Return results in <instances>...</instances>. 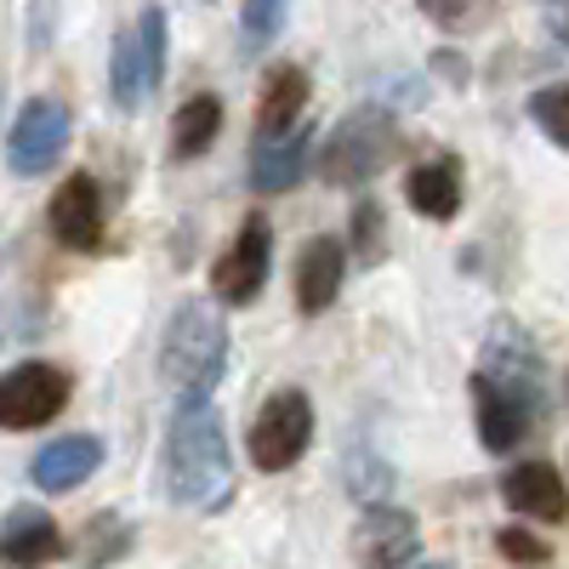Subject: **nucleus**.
Masks as SVG:
<instances>
[{
    "label": "nucleus",
    "instance_id": "f257e3e1",
    "mask_svg": "<svg viewBox=\"0 0 569 569\" xmlns=\"http://www.w3.org/2000/svg\"><path fill=\"white\" fill-rule=\"evenodd\" d=\"M166 485L171 501L194 507V512H217L233 496V461H228V433L206 399H182L171 439H166Z\"/></svg>",
    "mask_w": 569,
    "mask_h": 569
},
{
    "label": "nucleus",
    "instance_id": "f03ea898",
    "mask_svg": "<svg viewBox=\"0 0 569 569\" xmlns=\"http://www.w3.org/2000/svg\"><path fill=\"white\" fill-rule=\"evenodd\" d=\"M228 370V325L211 302H182L166 325V348H160V376L182 399H211V388Z\"/></svg>",
    "mask_w": 569,
    "mask_h": 569
},
{
    "label": "nucleus",
    "instance_id": "7ed1b4c3",
    "mask_svg": "<svg viewBox=\"0 0 569 569\" xmlns=\"http://www.w3.org/2000/svg\"><path fill=\"white\" fill-rule=\"evenodd\" d=\"M399 154V126L388 109H353L337 131L325 137L319 149V177L337 182V188H353V182H370L376 171H388Z\"/></svg>",
    "mask_w": 569,
    "mask_h": 569
},
{
    "label": "nucleus",
    "instance_id": "20e7f679",
    "mask_svg": "<svg viewBox=\"0 0 569 569\" xmlns=\"http://www.w3.org/2000/svg\"><path fill=\"white\" fill-rule=\"evenodd\" d=\"M160 74H166V12L149 7L120 40H114V69H109V86H114V103L126 114H137L142 103L160 91Z\"/></svg>",
    "mask_w": 569,
    "mask_h": 569
},
{
    "label": "nucleus",
    "instance_id": "39448f33",
    "mask_svg": "<svg viewBox=\"0 0 569 569\" xmlns=\"http://www.w3.org/2000/svg\"><path fill=\"white\" fill-rule=\"evenodd\" d=\"M308 439H313V405H308V393L279 388L257 410V421H251V461L262 472H284V467L302 461Z\"/></svg>",
    "mask_w": 569,
    "mask_h": 569
},
{
    "label": "nucleus",
    "instance_id": "423d86ee",
    "mask_svg": "<svg viewBox=\"0 0 569 569\" xmlns=\"http://www.w3.org/2000/svg\"><path fill=\"white\" fill-rule=\"evenodd\" d=\"M69 405V376L58 365H18L0 376V427H46Z\"/></svg>",
    "mask_w": 569,
    "mask_h": 569
},
{
    "label": "nucleus",
    "instance_id": "0eeeda50",
    "mask_svg": "<svg viewBox=\"0 0 569 569\" xmlns=\"http://www.w3.org/2000/svg\"><path fill=\"white\" fill-rule=\"evenodd\" d=\"M69 149V109L58 98H34L23 103V114L12 120V137H7V160L18 177H34L46 166H58V154Z\"/></svg>",
    "mask_w": 569,
    "mask_h": 569
},
{
    "label": "nucleus",
    "instance_id": "6e6552de",
    "mask_svg": "<svg viewBox=\"0 0 569 569\" xmlns=\"http://www.w3.org/2000/svg\"><path fill=\"white\" fill-rule=\"evenodd\" d=\"M421 552V530L416 518L399 507H370L359 518V536H353V558L359 569H410Z\"/></svg>",
    "mask_w": 569,
    "mask_h": 569
},
{
    "label": "nucleus",
    "instance_id": "1a4fd4ad",
    "mask_svg": "<svg viewBox=\"0 0 569 569\" xmlns=\"http://www.w3.org/2000/svg\"><path fill=\"white\" fill-rule=\"evenodd\" d=\"M268 257H273V240H268V222L251 217L240 228V240L222 251V262L211 268V291L222 302H257V291L268 284Z\"/></svg>",
    "mask_w": 569,
    "mask_h": 569
},
{
    "label": "nucleus",
    "instance_id": "9d476101",
    "mask_svg": "<svg viewBox=\"0 0 569 569\" xmlns=\"http://www.w3.org/2000/svg\"><path fill=\"white\" fill-rule=\"evenodd\" d=\"M472 405H479V439L490 450H512L525 445V433L541 416V399H525V393H507L496 388L490 376H472Z\"/></svg>",
    "mask_w": 569,
    "mask_h": 569
},
{
    "label": "nucleus",
    "instance_id": "9b49d317",
    "mask_svg": "<svg viewBox=\"0 0 569 569\" xmlns=\"http://www.w3.org/2000/svg\"><path fill=\"white\" fill-rule=\"evenodd\" d=\"M313 166V131L308 126H291L279 137H257L251 149V188L257 194H284V188H297Z\"/></svg>",
    "mask_w": 569,
    "mask_h": 569
},
{
    "label": "nucleus",
    "instance_id": "f8f14e48",
    "mask_svg": "<svg viewBox=\"0 0 569 569\" xmlns=\"http://www.w3.org/2000/svg\"><path fill=\"white\" fill-rule=\"evenodd\" d=\"M52 233L69 251H98L103 246V194L91 177H69L52 194Z\"/></svg>",
    "mask_w": 569,
    "mask_h": 569
},
{
    "label": "nucleus",
    "instance_id": "ddd939ff",
    "mask_svg": "<svg viewBox=\"0 0 569 569\" xmlns=\"http://www.w3.org/2000/svg\"><path fill=\"white\" fill-rule=\"evenodd\" d=\"M52 558H63L58 518H46L40 507H18L7 525H0V563L7 569H40Z\"/></svg>",
    "mask_w": 569,
    "mask_h": 569
},
{
    "label": "nucleus",
    "instance_id": "4468645a",
    "mask_svg": "<svg viewBox=\"0 0 569 569\" xmlns=\"http://www.w3.org/2000/svg\"><path fill=\"white\" fill-rule=\"evenodd\" d=\"M98 467H103V439L74 433V439H52V445H46L29 472H34L40 490H74V485H86Z\"/></svg>",
    "mask_w": 569,
    "mask_h": 569
},
{
    "label": "nucleus",
    "instance_id": "2eb2a0df",
    "mask_svg": "<svg viewBox=\"0 0 569 569\" xmlns=\"http://www.w3.org/2000/svg\"><path fill=\"white\" fill-rule=\"evenodd\" d=\"M507 501L525 518H541V525H558V518L569 512V490L558 485V472L547 461H518L507 472Z\"/></svg>",
    "mask_w": 569,
    "mask_h": 569
},
{
    "label": "nucleus",
    "instance_id": "dca6fc26",
    "mask_svg": "<svg viewBox=\"0 0 569 569\" xmlns=\"http://www.w3.org/2000/svg\"><path fill=\"white\" fill-rule=\"evenodd\" d=\"M342 291V246L337 240H313L297 262V302L302 313H325Z\"/></svg>",
    "mask_w": 569,
    "mask_h": 569
},
{
    "label": "nucleus",
    "instance_id": "f3484780",
    "mask_svg": "<svg viewBox=\"0 0 569 569\" xmlns=\"http://www.w3.org/2000/svg\"><path fill=\"white\" fill-rule=\"evenodd\" d=\"M308 103V74L297 63H279L262 86V103H257V137H279V131H291L297 114Z\"/></svg>",
    "mask_w": 569,
    "mask_h": 569
},
{
    "label": "nucleus",
    "instance_id": "a211bd4d",
    "mask_svg": "<svg viewBox=\"0 0 569 569\" xmlns=\"http://www.w3.org/2000/svg\"><path fill=\"white\" fill-rule=\"evenodd\" d=\"M405 194H410V206H416L421 217H433V222L456 217V206H461V166L445 160V154L427 160V166H416L410 182H405Z\"/></svg>",
    "mask_w": 569,
    "mask_h": 569
},
{
    "label": "nucleus",
    "instance_id": "6ab92c4d",
    "mask_svg": "<svg viewBox=\"0 0 569 569\" xmlns=\"http://www.w3.org/2000/svg\"><path fill=\"white\" fill-rule=\"evenodd\" d=\"M217 131H222V103L211 98V91H200V98H188V103L177 109L171 149H177L182 160H194V154L211 149V137H217Z\"/></svg>",
    "mask_w": 569,
    "mask_h": 569
},
{
    "label": "nucleus",
    "instance_id": "aec40b11",
    "mask_svg": "<svg viewBox=\"0 0 569 569\" xmlns=\"http://www.w3.org/2000/svg\"><path fill=\"white\" fill-rule=\"evenodd\" d=\"M530 120L558 142V149H569V80H563V86L536 91V98H530Z\"/></svg>",
    "mask_w": 569,
    "mask_h": 569
},
{
    "label": "nucleus",
    "instance_id": "412c9836",
    "mask_svg": "<svg viewBox=\"0 0 569 569\" xmlns=\"http://www.w3.org/2000/svg\"><path fill=\"white\" fill-rule=\"evenodd\" d=\"M284 23V0H246L240 7V40H246V52H262V46L279 34Z\"/></svg>",
    "mask_w": 569,
    "mask_h": 569
},
{
    "label": "nucleus",
    "instance_id": "4be33fe9",
    "mask_svg": "<svg viewBox=\"0 0 569 569\" xmlns=\"http://www.w3.org/2000/svg\"><path fill=\"white\" fill-rule=\"evenodd\" d=\"M91 530H98V541L86 536V563L98 569V563H109V558H114V552L126 547V530H120V518H98V525H91Z\"/></svg>",
    "mask_w": 569,
    "mask_h": 569
},
{
    "label": "nucleus",
    "instance_id": "5701e85b",
    "mask_svg": "<svg viewBox=\"0 0 569 569\" xmlns=\"http://www.w3.org/2000/svg\"><path fill=\"white\" fill-rule=\"evenodd\" d=\"M496 547H501L507 558H518V563H547V541H536L530 530H501Z\"/></svg>",
    "mask_w": 569,
    "mask_h": 569
},
{
    "label": "nucleus",
    "instance_id": "b1692460",
    "mask_svg": "<svg viewBox=\"0 0 569 569\" xmlns=\"http://www.w3.org/2000/svg\"><path fill=\"white\" fill-rule=\"evenodd\" d=\"M353 240H359L365 257L382 251V211H376V206H359V217H353Z\"/></svg>",
    "mask_w": 569,
    "mask_h": 569
},
{
    "label": "nucleus",
    "instance_id": "393cba45",
    "mask_svg": "<svg viewBox=\"0 0 569 569\" xmlns=\"http://www.w3.org/2000/svg\"><path fill=\"white\" fill-rule=\"evenodd\" d=\"M472 7H479V0H421V12L433 18V23H461Z\"/></svg>",
    "mask_w": 569,
    "mask_h": 569
},
{
    "label": "nucleus",
    "instance_id": "a878e982",
    "mask_svg": "<svg viewBox=\"0 0 569 569\" xmlns=\"http://www.w3.org/2000/svg\"><path fill=\"white\" fill-rule=\"evenodd\" d=\"M541 7H547L552 34H558V40H569V0H541Z\"/></svg>",
    "mask_w": 569,
    "mask_h": 569
},
{
    "label": "nucleus",
    "instance_id": "bb28decb",
    "mask_svg": "<svg viewBox=\"0 0 569 569\" xmlns=\"http://www.w3.org/2000/svg\"><path fill=\"white\" fill-rule=\"evenodd\" d=\"M421 569H445V563H421Z\"/></svg>",
    "mask_w": 569,
    "mask_h": 569
}]
</instances>
